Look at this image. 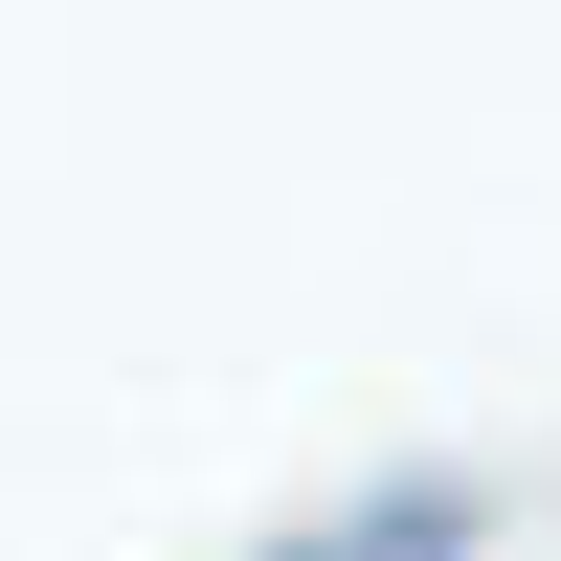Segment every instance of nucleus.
Here are the masks:
<instances>
[{
    "instance_id": "obj_1",
    "label": "nucleus",
    "mask_w": 561,
    "mask_h": 561,
    "mask_svg": "<svg viewBox=\"0 0 561 561\" xmlns=\"http://www.w3.org/2000/svg\"><path fill=\"white\" fill-rule=\"evenodd\" d=\"M270 561H472V494H359V517H314Z\"/></svg>"
}]
</instances>
